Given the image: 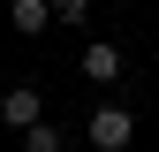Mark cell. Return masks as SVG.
<instances>
[{
  "instance_id": "6da1fadb",
  "label": "cell",
  "mask_w": 159,
  "mask_h": 152,
  "mask_svg": "<svg viewBox=\"0 0 159 152\" xmlns=\"http://www.w3.org/2000/svg\"><path fill=\"white\" fill-rule=\"evenodd\" d=\"M84 137H91V152H129V145H136V114L106 99V107L84 122Z\"/></svg>"
},
{
  "instance_id": "277c9868",
  "label": "cell",
  "mask_w": 159,
  "mask_h": 152,
  "mask_svg": "<svg viewBox=\"0 0 159 152\" xmlns=\"http://www.w3.org/2000/svg\"><path fill=\"white\" fill-rule=\"evenodd\" d=\"M8 23L23 31V38H38V31L53 23V0H8Z\"/></svg>"
},
{
  "instance_id": "52a82bcc",
  "label": "cell",
  "mask_w": 159,
  "mask_h": 152,
  "mask_svg": "<svg viewBox=\"0 0 159 152\" xmlns=\"http://www.w3.org/2000/svg\"><path fill=\"white\" fill-rule=\"evenodd\" d=\"M0 137H8V114H0Z\"/></svg>"
},
{
  "instance_id": "8992f818",
  "label": "cell",
  "mask_w": 159,
  "mask_h": 152,
  "mask_svg": "<svg viewBox=\"0 0 159 152\" xmlns=\"http://www.w3.org/2000/svg\"><path fill=\"white\" fill-rule=\"evenodd\" d=\"M91 15V0H53V23H84Z\"/></svg>"
},
{
  "instance_id": "5b68a950",
  "label": "cell",
  "mask_w": 159,
  "mask_h": 152,
  "mask_svg": "<svg viewBox=\"0 0 159 152\" xmlns=\"http://www.w3.org/2000/svg\"><path fill=\"white\" fill-rule=\"evenodd\" d=\"M23 152H68V137H61L53 122H30V129H23Z\"/></svg>"
},
{
  "instance_id": "7a4b0ae2",
  "label": "cell",
  "mask_w": 159,
  "mask_h": 152,
  "mask_svg": "<svg viewBox=\"0 0 159 152\" xmlns=\"http://www.w3.org/2000/svg\"><path fill=\"white\" fill-rule=\"evenodd\" d=\"M0 114H8V129L46 122V91H38V84H8V91H0Z\"/></svg>"
},
{
  "instance_id": "3957f363",
  "label": "cell",
  "mask_w": 159,
  "mask_h": 152,
  "mask_svg": "<svg viewBox=\"0 0 159 152\" xmlns=\"http://www.w3.org/2000/svg\"><path fill=\"white\" fill-rule=\"evenodd\" d=\"M84 76L91 84H121V46H114V38H91L84 46Z\"/></svg>"
}]
</instances>
